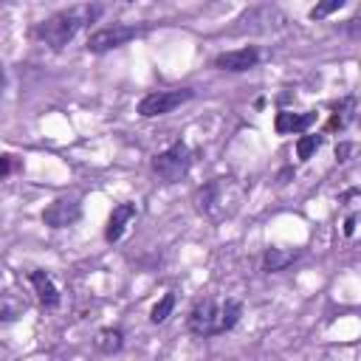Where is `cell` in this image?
<instances>
[{
	"mask_svg": "<svg viewBox=\"0 0 361 361\" xmlns=\"http://www.w3.org/2000/svg\"><path fill=\"white\" fill-rule=\"evenodd\" d=\"M102 14V6H76V8H62V11H56V14H51V17H45L39 25H37V39L39 42H45L51 51H62L71 39H73V34L85 25V23H90V20H96Z\"/></svg>",
	"mask_w": 361,
	"mask_h": 361,
	"instance_id": "1",
	"label": "cell"
},
{
	"mask_svg": "<svg viewBox=\"0 0 361 361\" xmlns=\"http://www.w3.org/2000/svg\"><path fill=\"white\" fill-rule=\"evenodd\" d=\"M192 166V149L183 138H178L172 147H166L164 152L152 155V172L164 180V183H178Z\"/></svg>",
	"mask_w": 361,
	"mask_h": 361,
	"instance_id": "2",
	"label": "cell"
},
{
	"mask_svg": "<svg viewBox=\"0 0 361 361\" xmlns=\"http://www.w3.org/2000/svg\"><path fill=\"white\" fill-rule=\"evenodd\" d=\"M189 330L195 336H203V338H212V336H223V302L206 296V299H197L189 310Z\"/></svg>",
	"mask_w": 361,
	"mask_h": 361,
	"instance_id": "3",
	"label": "cell"
},
{
	"mask_svg": "<svg viewBox=\"0 0 361 361\" xmlns=\"http://www.w3.org/2000/svg\"><path fill=\"white\" fill-rule=\"evenodd\" d=\"M195 96V90H189V87H180V90H152V93H147V96H141V102H138V116H144V118H155V116H166V113H172L175 107H180L183 102H189Z\"/></svg>",
	"mask_w": 361,
	"mask_h": 361,
	"instance_id": "4",
	"label": "cell"
},
{
	"mask_svg": "<svg viewBox=\"0 0 361 361\" xmlns=\"http://www.w3.org/2000/svg\"><path fill=\"white\" fill-rule=\"evenodd\" d=\"M138 34H141V28H135V25L113 23V25H107V28L93 31V34L87 37L85 48H87L90 54H104V51H113V48H118V45H124V42L135 39Z\"/></svg>",
	"mask_w": 361,
	"mask_h": 361,
	"instance_id": "5",
	"label": "cell"
},
{
	"mask_svg": "<svg viewBox=\"0 0 361 361\" xmlns=\"http://www.w3.org/2000/svg\"><path fill=\"white\" fill-rule=\"evenodd\" d=\"M82 217V206L73 197H56L42 209V223L48 228H68Z\"/></svg>",
	"mask_w": 361,
	"mask_h": 361,
	"instance_id": "6",
	"label": "cell"
},
{
	"mask_svg": "<svg viewBox=\"0 0 361 361\" xmlns=\"http://www.w3.org/2000/svg\"><path fill=\"white\" fill-rule=\"evenodd\" d=\"M259 62V51L254 45H243L234 51H223L214 56V68L217 71H228V73H245L251 68H257Z\"/></svg>",
	"mask_w": 361,
	"mask_h": 361,
	"instance_id": "7",
	"label": "cell"
},
{
	"mask_svg": "<svg viewBox=\"0 0 361 361\" xmlns=\"http://www.w3.org/2000/svg\"><path fill=\"white\" fill-rule=\"evenodd\" d=\"M316 121V110H305V113H290V110H279L274 116V130L279 135H290V133H305L310 124Z\"/></svg>",
	"mask_w": 361,
	"mask_h": 361,
	"instance_id": "8",
	"label": "cell"
},
{
	"mask_svg": "<svg viewBox=\"0 0 361 361\" xmlns=\"http://www.w3.org/2000/svg\"><path fill=\"white\" fill-rule=\"evenodd\" d=\"M135 214H138L135 203H118V206L110 212V217H107L104 240H107V243H118L121 234H124V228L130 226V220H135Z\"/></svg>",
	"mask_w": 361,
	"mask_h": 361,
	"instance_id": "9",
	"label": "cell"
},
{
	"mask_svg": "<svg viewBox=\"0 0 361 361\" xmlns=\"http://www.w3.org/2000/svg\"><path fill=\"white\" fill-rule=\"evenodd\" d=\"M28 279H31V288H34V293H37V299H39L42 307H56V305H59L62 296H59V288L54 285V279H51L48 271L34 268V271L28 274Z\"/></svg>",
	"mask_w": 361,
	"mask_h": 361,
	"instance_id": "10",
	"label": "cell"
},
{
	"mask_svg": "<svg viewBox=\"0 0 361 361\" xmlns=\"http://www.w3.org/2000/svg\"><path fill=\"white\" fill-rule=\"evenodd\" d=\"M296 257H299L296 248H268L265 257H262V271H265V274H279V271H285Z\"/></svg>",
	"mask_w": 361,
	"mask_h": 361,
	"instance_id": "11",
	"label": "cell"
},
{
	"mask_svg": "<svg viewBox=\"0 0 361 361\" xmlns=\"http://www.w3.org/2000/svg\"><path fill=\"white\" fill-rule=\"evenodd\" d=\"M353 116H355V99L353 96H344L338 104H333V116H330V121H327V133H336V130H344L350 121H353Z\"/></svg>",
	"mask_w": 361,
	"mask_h": 361,
	"instance_id": "12",
	"label": "cell"
},
{
	"mask_svg": "<svg viewBox=\"0 0 361 361\" xmlns=\"http://www.w3.org/2000/svg\"><path fill=\"white\" fill-rule=\"evenodd\" d=\"M121 347H124V330H118V327H102L96 333V350L99 353L116 355V353H121Z\"/></svg>",
	"mask_w": 361,
	"mask_h": 361,
	"instance_id": "13",
	"label": "cell"
},
{
	"mask_svg": "<svg viewBox=\"0 0 361 361\" xmlns=\"http://www.w3.org/2000/svg\"><path fill=\"white\" fill-rule=\"evenodd\" d=\"M172 310H175V293L169 290V293H164V296L152 305V310H149V322H152V324H164V322L169 319Z\"/></svg>",
	"mask_w": 361,
	"mask_h": 361,
	"instance_id": "14",
	"label": "cell"
},
{
	"mask_svg": "<svg viewBox=\"0 0 361 361\" xmlns=\"http://www.w3.org/2000/svg\"><path fill=\"white\" fill-rule=\"evenodd\" d=\"M319 147H322V135H299V141H296V155H299V161H310Z\"/></svg>",
	"mask_w": 361,
	"mask_h": 361,
	"instance_id": "15",
	"label": "cell"
},
{
	"mask_svg": "<svg viewBox=\"0 0 361 361\" xmlns=\"http://www.w3.org/2000/svg\"><path fill=\"white\" fill-rule=\"evenodd\" d=\"M338 8H344V0H324V3H316V6L307 11V17H310V20H324V17H330L333 11H338Z\"/></svg>",
	"mask_w": 361,
	"mask_h": 361,
	"instance_id": "16",
	"label": "cell"
},
{
	"mask_svg": "<svg viewBox=\"0 0 361 361\" xmlns=\"http://www.w3.org/2000/svg\"><path fill=\"white\" fill-rule=\"evenodd\" d=\"M353 149H355V144H350V141H341V144L336 147V161H338V164H344V161H350V155H353Z\"/></svg>",
	"mask_w": 361,
	"mask_h": 361,
	"instance_id": "17",
	"label": "cell"
},
{
	"mask_svg": "<svg viewBox=\"0 0 361 361\" xmlns=\"http://www.w3.org/2000/svg\"><path fill=\"white\" fill-rule=\"evenodd\" d=\"M11 169H14V155H11V152H6V155L0 158V178H8V175H11Z\"/></svg>",
	"mask_w": 361,
	"mask_h": 361,
	"instance_id": "18",
	"label": "cell"
},
{
	"mask_svg": "<svg viewBox=\"0 0 361 361\" xmlns=\"http://www.w3.org/2000/svg\"><path fill=\"white\" fill-rule=\"evenodd\" d=\"M347 31H350L353 37H361V17H353V20H347Z\"/></svg>",
	"mask_w": 361,
	"mask_h": 361,
	"instance_id": "19",
	"label": "cell"
},
{
	"mask_svg": "<svg viewBox=\"0 0 361 361\" xmlns=\"http://www.w3.org/2000/svg\"><path fill=\"white\" fill-rule=\"evenodd\" d=\"M353 234H355V214H350L344 220V237H353Z\"/></svg>",
	"mask_w": 361,
	"mask_h": 361,
	"instance_id": "20",
	"label": "cell"
}]
</instances>
